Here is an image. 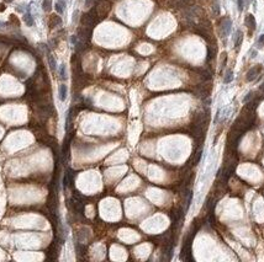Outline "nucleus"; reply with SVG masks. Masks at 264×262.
<instances>
[{"label":"nucleus","instance_id":"1","mask_svg":"<svg viewBox=\"0 0 264 262\" xmlns=\"http://www.w3.org/2000/svg\"><path fill=\"white\" fill-rule=\"evenodd\" d=\"M110 7H111V5L108 0H100V1L96 4V7H95L98 19L99 20L105 19L106 16H108V14L110 13Z\"/></svg>","mask_w":264,"mask_h":262},{"label":"nucleus","instance_id":"2","mask_svg":"<svg viewBox=\"0 0 264 262\" xmlns=\"http://www.w3.org/2000/svg\"><path fill=\"white\" fill-rule=\"evenodd\" d=\"M98 15H96V11L95 9H93V10H90L89 13H86L84 14L83 16H81V25L85 26V27H90L92 28L95 23L98 22Z\"/></svg>","mask_w":264,"mask_h":262},{"label":"nucleus","instance_id":"3","mask_svg":"<svg viewBox=\"0 0 264 262\" xmlns=\"http://www.w3.org/2000/svg\"><path fill=\"white\" fill-rule=\"evenodd\" d=\"M231 26H232V22H231V20L228 17H225L224 20H222V22H221V33H222L224 37L228 36L230 31H231Z\"/></svg>","mask_w":264,"mask_h":262},{"label":"nucleus","instance_id":"4","mask_svg":"<svg viewBox=\"0 0 264 262\" xmlns=\"http://www.w3.org/2000/svg\"><path fill=\"white\" fill-rule=\"evenodd\" d=\"M261 70H262V67L261 65H257V67H254V68H252L251 69V70L247 73V81H253V80H255L258 78V75H259V73H261Z\"/></svg>","mask_w":264,"mask_h":262},{"label":"nucleus","instance_id":"5","mask_svg":"<svg viewBox=\"0 0 264 262\" xmlns=\"http://www.w3.org/2000/svg\"><path fill=\"white\" fill-rule=\"evenodd\" d=\"M61 19H59V16L58 15H56V14H53L49 16V19H48V27L49 28H55L56 26H58L61 25Z\"/></svg>","mask_w":264,"mask_h":262},{"label":"nucleus","instance_id":"6","mask_svg":"<svg viewBox=\"0 0 264 262\" xmlns=\"http://www.w3.org/2000/svg\"><path fill=\"white\" fill-rule=\"evenodd\" d=\"M246 25H247V27H248L251 31H254L255 30V19H254L253 15L249 14V15L246 16Z\"/></svg>","mask_w":264,"mask_h":262},{"label":"nucleus","instance_id":"7","mask_svg":"<svg viewBox=\"0 0 264 262\" xmlns=\"http://www.w3.org/2000/svg\"><path fill=\"white\" fill-rule=\"evenodd\" d=\"M67 92H68L67 85H64V84L59 85L58 94H59V100H61V101H65V99H67Z\"/></svg>","mask_w":264,"mask_h":262},{"label":"nucleus","instance_id":"8","mask_svg":"<svg viewBox=\"0 0 264 262\" xmlns=\"http://www.w3.org/2000/svg\"><path fill=\"white\" fill-rule=\"evenodd\" d=\"M64 9H65V3H64V0H58V1L56 3V10H57V13L63 14Z\"/></svg>","mask_w":264,"mask_h":262},{"label":"nucleus","instance_id":"9","mask_svg":"<svg viewBox=\"0 0 264 262\" xmlns=\"http://www.w3.org/2000/svg\"><path fill=\"white\" fill-rule=\"evenodd\" d=\"M24 21L27 26H34V17L31 16V14H25L24 15Z\"/></svg>","mask_w":264,"mask_h":262},{"label":"nucleus","instance_id":"10","mask_svg":"<svg viewBox=\"0 0 264 262\" xmlns=\"http://www.w3.org/2000/svg\"><path fill=\"white\" fill-rule=\"evenodd\" d=\"M242 39H243V35H242V32L241 31H238L237 32V37H236V48L238 49V48H240V46H241V43H242Z\"/></svg>","mask_w":264,"mask_h":262},{"label":"nucleus","instance_id":"11","mask_svg":"<svg viewBox=\"0 0 264 262\" xmlns=\"http://www.w3.org/2000/svg\"><path fill=\"white\" fill-rule=\"evenodd\" d=\"M48 63H49V67H51V70L55 72L56 70V60L53 58V55L48 54Z\"/></svg>","mask_w":264,"mask_h":262},{"label":"nucleus","instance_id":"12","mask_svg":"<svg viewBox=\"0 0 264 262\" xmlns=\"http://www.w3.org/2000/svg\"><path fill=\"white\" fill-rule=\"evenodd\" d=\"M59 78L62 80H65L67 79V74H65V65L62 64L59 67Z\"/></svg>","mask_w":264,"mask_h":262},{"label":"nucleus","instance_id":"13","mask_svg":"<svg viewBox=\"0 0 264 262\" xmlns=\"http://www.w3.org/2000/svg\"><path fill=\"white\" fill-rule=\"evenodd\" d=\"M51 6H52V1H51V0H43L42 7H43L44 11H49V10H51Z\"/></svg>","mask_w":264,"mask_h":262},{"label":"nucleus","instance_id":"14","mask_svg":"<svg viewBox=\"0 0 264 262\" xmlns=\"http://www.w3.org/2000/svg\"><path fill=\"white\" fill-rule=\"evenodd\" d=\"M233 79V73L231 72V70H228L227 73H226V75H225V79H224V83H226V84H228L231 80Z\"/></svg>","mask_w":264,"mask_h":262},{"label":"nucleus","instance_id":"15","mask_svg":"<svg viewBox=\"0 0 264 262\" xmlns=\"http://www.w3.org/2000/svg\"><path fill=\"white\" fill-rule=\"evenodd\" d=\"M213 57H215V49L212 47H209L207 48V60H211Z\"/></svg>","mask_w":264,"mask_h":262},{"label":"nucleus","instance_id":"16","mask_svg":"<svg viewBox=\"0 0 264 262\" xmlns=\"http://www.w3.org/2000/svg\"><path fill=\"white\" fill-rule=\"evenodd\" d=\"M174 1L178 6H187L188 4H190L191 0H174Z\"/></svg>","mask_w":264,"mask_h":262},{"label":"nucleus","instance_id":"17","mask_svg":"<svg viewBox=\"0 0 264 262\" xmlns=\"http://www.w3.org/2000/svg\"><path fill=\"white\" fill-rule=\"evenodd\" d=\"M201 154H203V151H201V150H199V151H197L196 154H194V155H195V160H194V165H196V164H199L200 159H201Z\"/></svg>","mask_w":264,"mask_h":262},{"label":"nucleus","instance_id":"18","mask_svg":"<svg viewBox=\"0 0 264 262\" xmlns=\"http://www.w3.org/2000/svg\"><path fill=\"white\" fill-rule=\"evenodd\" d=\"M212 11H213V14H215L216 16L220 14V7H218V4L215 3V5H212Z\"/></svg>","mask_w":264,"mask_h":262},{"label":"nucleus","instance_id":"19","mask_svg":"<svg viewBox=\"0 0 264 262\" xmlns=\"http://www.w3.org/2000/svg\"><path fill=\"white\" fill-rule=\"evenodd\" d=\"M253 97H254V92H249V94H248V95H247V96L244 97V100H243V101H244V102H246V104H247V102H248L249 100H252V99H253Z\"/></svg>","mask_w":264,"mask_h":262},{"label":"nucleus","instance_id":"20","mask_svg":"<svg viewBox=\"0 0 264 262\" xmlns=\"http://www.w3.org/2000/svg\"><path fill=\"white\" fill-rule=\"evenodd\" d=\"M10 21H11V22H15L16 25H19V20L16 19L15 15H11V16H10Z\"/></svg>","mask_w":264,"mask_h":262},{"label":"nucleus","instance_id":"21","mask_svg":"<svg viewBox=\"0 0 264 262\" xmlns=\"http://www.w3.org/2000/svg\"><path fill=\"white\" fill-rule=\"evenodd\" d=\"M94 1H95V0H86V1H85V6L86 7H90L94 4Z\"/></svg>","mask_w":264,"mask_h":262},{"label":"nucleus","instance_id":"22","mask_svg":"<svg viewBox=\"0 0 264 262\" xmlns=\"http://www.w3.org/2000/svg\"><path fill=\"white\" fill-rule=\"evenodd\" d=\"M263 43H264V35H262L261 37H259V41H258V44H259V46H262Z\"/></svg>","mask_w":264,"mask_h":262},{"label":"nucleus","instance_id":"23","mask_svg":"<svg viewBox=\"0 0 264 262\" xmlns=\"http://www.w3.org/2000/svg\"><path fill=\"white\" fill-rule=\"evenodd\" d=\"M238 9L243 10V0H238Z\"/></svg>","mask_w":264,"mask_h":262},{"label":"nucleus","instance_id":"24","mask_svg":"<svg viewBox=\"0 0 264 262\" xmlns=\"http://www.w3.org/2000/svg\"><path fill=\"white\" fill-rule=\"evenodd\" d=\"M4 10H5V5H4V4H0V13Z\"/></svg>","mask_w":264,"mask_h":262},{"label":"nucleus","instance_id":"25","mask_svg":"<svg viewBox=\"0 0 264 262\" xmlns=\"http://www.w3.org/2000/svg\"><path fill=\"white\" fill-rule=\"evenodd\" d=\"M261 90H262V91H263V92H264V83H263V84H262V85H261Z\"/></svg>","mask_w":264,"mask_h":262},{"label":"nucleus","instance_id":"26","mask_svg":"<svg viewBox=\"0 0 264 262\" xmlns=\"http://www.w3.org/2000/svg\"><path fill=\"white\" fill-rule=\"evenodd\" d=\"M5 3H11V1H14V0H4Z\"/></svg>","mask_w":264,"mask_h":262}]
</instances>
